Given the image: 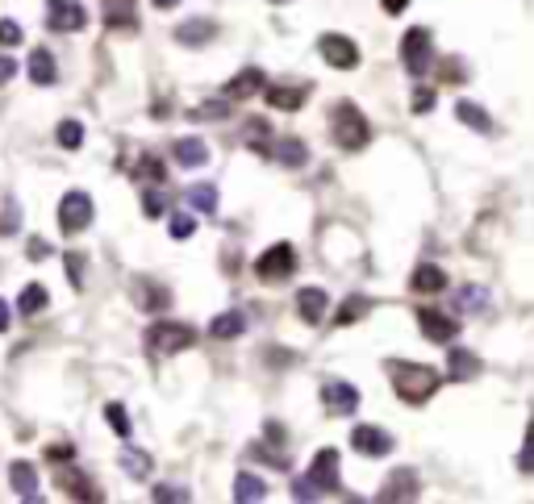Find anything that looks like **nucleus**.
I'll return each mask as SVG.
<instances>
[{
    "mask_svg": "<svg viewBox=\"0 0 534 504\" xmlns=\"http://www.w3.org/2000/svg\"><path fill=\"white\" fill-rule=\"evenodd\" d=\"M384 371L393 376L397 397L409 400V405H426V400H430L438 387H443V376H438L435 367L409 363V359H389V363H384Z\"/></svg>",
    "mask_w": 534,
    "mask_h": 504,
    "instance_id": "obj_1",
    "label": "nucleus"
},
{
    "mask_svg": "<svg viewBox=\"0 0 534 504\" xmlns=\"http://www.w3.org/2000/svg\"><path fill=\"white\" fill-rule=\"evenodd\" d=\"M338 467H342L338 446H322L309 462V471L293 483V500H322V496L338 492Z\"/></svg>",
    "mask_w": 534,
    "mask_h": 504,
    "instance_id": "obj_2",
    "label": "nucleus"
},
{
    "mask_svg": "<svg viewBox=\"0 0 534 504\" xmlns=\"http://www.w3.org/2000/svg\"><path fill=\"white\" fill-rule=\"evenodd\" d=\"M330 138H334L338 151H347V154H355V151L368 146V142H371V126H368V117L360 113V105L338 100V105L330 108Z\"/></svg>",
    "mask_w": 534,
    "mask_h": 504,
    "instance_id": "obj_3",
    "label": "nucleus"
},
{
    "mask_svg": "<svg viewBox=\"0 0 534 504\" xmlns=\"http://www.w3.org/2000/svg\"><path fill=\"white\" fill-rule=\"evenodd\" d=\"M197 342V330L188 322H151L146 330V354L164 359V354H180Z\"/></svg>",
    "mask_w": 534,
    "mask_h": 504,
    "instance_id": "obj_4",
    "label": "nucleus"
},
{
    "mask_svg": "<svg viewBox=\"0 0 534 504\" xmlns=\"http://www.w3.org/2000/svg\"><path fill=\"white\" fill-rule=\"evenodd\" d=\"M401 63L409 76H426L430 67H435V33L426 30V25H414V30H405L401 38Z\"/></svg>",
    "mask_w": 534,
    "mask_h": 504,
    "instance_id": "obj_5",
    "label": "nucleus"
},
{
    "mask_svg": "<svg viewBox=\"0 0 534 504\" xmlns=\"http://www.w3.org/2000/svg\"><path fill=\"white\" fill-rule=\"evenodd\" d=\"M293 271H296V247L293 242H276V247H267L259 258H255V275H259L263 284L288 279Z\"/></svg>",
    "mask_w": 534,
    "mask_h": 504,
    "instance_id": "obj_6",
    "label": "nucleus"
},
{
    "mask_svg": "<svg viewBox=\"0 0 534 504\" xmlns=\"http://www.w3.org/2000/svg\"><path fill=\"white\" fill-rule=\"evenodd\" d=\"M92 196L80 192V188H71V192L59 201V226H63V234H80V229L92 226Z\"/></svg>",
    "mask_w": 534,
    "mask_h": 504,
    "instance_id": "obj_7",
    "label": "nucleus"
},
{
    "mask_svg": "<svg viewBox=\"0 0 534 504\" xmlns=\"http://www.w3.org/2000/svg\"><path fill=\"white\" fill-rule=\"evenodd\" d=\"M46 25L55 33H80L88 25V9L80 0H46Z\"/></svg>",
    "mask_w": 534,
    "mask_h": 504,
    "instance_id": "obj_8",
    "label": "nucleus"
},
{
    "mask_svg": "<svg viewBox=\"0 0 534 504\" xmlns=\"http://www.w3.org/2000/svg\"><path fill=\"white\" fill-rule=\"evenodd\" d=\"M317 54H322L330 67H338V71L360 67V46L351 42L347 33H322V38H317Z\"/></svg>",
    "mask_w": 534,
    "mask_h": 504,
    "instance_id": "obj_9",
    "label": "nucleus"
},
{
    "mask_svg": "<svg viewBox=\"0 0 534 504\" xmlns=\"http://www.w3.org/2000/svg\"><path fill=\"white\" fill-rule=\"evenodd\" d=\"M351 446L360 454H368V459H384V454H393V434L380 425H355L351 429Z\"/></svg>",
    "mask_w": 534,
    "mask_h": 504,
    "instance_id": "obj_10",
    "label": "nucleus"
},
{
    "mask_svg": "<svg viewBox=\"0 0 534 504\" xmlns=\"http://www.w3.org/2000/svg\"><path fill=\"white\" fill-rule=\"evenodd\" d=\"M322 405L334 413V417H351L360 408V387L347 384V379H326L322 384Z\"/></svg>",
    "mask_w": 534,
    "mask_h": 504,
    "instance_id": "obj_11",
    "label": "nucleus"
},
{
    "mask_svg": "<svg viewBox=\"0 0 534 504\" xmlns=\"http://www.w3.org/2000/svg\"><path fill=\"white\" fill-rule=\"evenodd\" d=\"M330 313V296L326 288H317V284H305V288H296V317L305 325H322Z\"/></svg>",
    "mask_w": 534,
    "mask_h": 504,
    "instance_id": "obj_12",
    "label": "nucleus"
},
{
    "mask_svg": "<svg viewBox=\"0 0 534 504\" xmlns=\"http://www.w3.org/2000/svg\"><path fill=\"white\" fill-rule=\"evenodd\" d=\"M417 471L414 467H401V471H393L389 480H384V488L376 492V500L380 504H393V500H417Z\"/></svg>",
    "mask_w": 534,
    "mask_h": 504,
    "instance_id": "obj_13",
    "label": "nucleus"
},
{
    "mask_svg": "<svg viewBox=\"0 0 534 504\" xmlns=\"http://www.w3.org/2000/svg\"><path fill=\"white\" fill-rule=\"evenodd\" d=\"M309 88L314 84H263V97L272 108H284V113H296V108L309 100Z\"/></svg>",
    "mask_w": 534,
    "mask_h": 504,
    "instance_id": "obj_14",
    "label": "nucleus"
},
{
    "mask_svg": "<svg viewBox=\"0 0 534 504\" xmlns=\"http://www.w3.org/2000/svg\"><path fill=\"white\" fill-rule=\"evenodd\" d=\"M417 325H422L426 342L447 346V342H455V338H459V322H451V317H443V313H435V309H422V313H417Z\"/></svg>",
    "mask_w": 534,
    "mask_h": 504,
    "instance_id": "obj_15",
    "label": "nucleus"
},
{
    "mask_svg": "<svg viewBox=\"0 0 534 504\" xmlns=\"http://www.w3.org/2000/svg\"><path fill=\"white\" fill-rule=\"evenodd\" d=\"M172 159H175V167H184V172H197V167H205V163H209L205 138H197V134H188V138H175Z\"/></svg>",
    "mask_w": 534,
    "mask_h": 504,
    "instance_id": "obj_16",
    "label": "nucleus"
},
{
    "mask_svg": "<svg viewBox=\"0 0 534 504\" xmlns=\"http://www.w3.org/2000/svg\"><path fill=\"white\" fill-rule=\"evenodd\" d=\"M409 288L417 296H438V292H447V271L438 267V263H417L414 275H409Z\"/></svg>",
    "mask_w": 534,
    "mask_h": 504,
    "instance_id": "obj_17",
    "label": "nucleus"
},
{
    "mask_svg": "<svg viewBox=\"0 0 534 504\" xmlns=\"http://www.w3.org/2000/svg\"><path fill=\"white\" fill-rule=\"evenodd\" d=\"M218 38V22H209V17H188V22L175 25V42L180 46H205Z\"/></svg>",
    "mask_w": 534,
    "mask_h": 504,
    "instance_id": "obj_18",
    "label": "nucleus"
},
{
    "mask_svg": "<svg viewBox=\"0 0 534 504\" xmlns=\"http://www.w3.org/2000/svg\"><path fill=\"white\" fill-rule=\"evenodd\" d=\"M263 84H267V76H263L259 67H242L239 76L226 84V100H251L263 92Z\"/></svg>",
    "mask_w": 534,
    "mask_h": 504,
    "instance_id": "obj_19",
    "label": "nucleus"
},
{
    "mask_svg": "<svg viewBox=\"0 0 534 504\" xmlns=\"http://www.w3.org/2000/svg\"><path fill=\"white\" fill-rule=\"evenodd\" d=\"M480 371H484V363H480L476 350H451L447 354V379H455V384H468V379H476Z\"/></svg>",
    "mask_w": 534,
    "mask_h": 504,
    "instance_id": "obj_20",
    "label": "nucleus"
},
{
    "mask_svg": "<svg viewBox=\"0 0 534 504\" xmlns=\"http://www.w3.org/2000/svg\"><path fill=\"white\" fill-rule=\"evenodd\" d=\"M9 483L22 500H38V471H33V462H25V459L9 462Z\"/></svg>",
    "mask_w": 534,
    "mask_h": 504,
    "instance_id": "obj_21",
    "label": "nucleus"
},
{
    "mask_svg": "<svg viewBox=\"0 0 534 504\" xmlns=\"http://www.w3.org/2000/svg\"><path fill=\"white\" fill-rule=\"evenodd\" d=\"M209 333H213V338H221V342H230V338H242V333H247V313H242V309L218 313V317L209 322Z\"/></svg>",
    "mask_w": 534,
    "mask_h": 504,
    "instance_id": "obj_22",
    "label": "nucleus"
},
{
    "mask_svg": "<svg viewBox=\"0 0 534 504\" xmlns=\"http://www.w3.org/2000/svg\"><path fill=\"white\" fill-rule=\"evenodd\" d=\"M30 79L38 88H51L59 79V67H55V54L46 51V46H33V54H30Z\"/></svg>",
    "mask_w": 534,
    "mask_h": 504,
    "instance_id": "obj_23",
    "label": "nucleus"
},
{
    "mask_svg": "<svg viewBox=\"0 0 534 504\" xmlns=\"http://www.w3.org/2000/svg\"><path fill=\"white\" fill-rule=\"evenodd\" d=\"M234 500H239V504L267 500V480H259L255 471H239V475H234Z\"/></svg>",
    "mask_w": 534,
    "mask_h": 504,
    "instance_id": "obj_24",
    "label": "nucleus"
},
{
    "mask_svg": "<svg viewBox=\"0 0 534 504\" xmlns=\"http://www.w3.org/2000/svg\"><path fill=\"white\" fill-rule=\"evenodd\" d=\"M267 154H272L276 163H284V167H305L309 163V146L301 138H280Z\"/></svg>",
    "mask_w": 534,
    "mask_h": 504,
    "instance_id": "obj_25",
    "label": "nucleus"
},
{
    "mask_svg": "<svg viewBox=\"0 0 534 504\" xmlns=\"http://www.w3.org/2000/svg\"><path fill=\"white\" fill-rule=\"evenodd\" d=\"M134 301H138L142 309H167V304H172V292L151 284V279H134Z\"/></svg>",
    "mask_w": 534,
    "mask_h": 504,
    "instance_id": "obj_26",
    "label": "nucleus"
},
{
    "mask_svg": "<svg viewBox=\"0 0 534 504\" xmlns=\"http://www.w3.org/2000/svg\"><path fill=\"white\" fill-rule=\"evenodd\" d=\"M455 117L464 121L468 129H476V134H492V117L476 105V100H459V105H455Z\"/></svg>",
    "mask_w": 534,
    "mask_h": 504,
    "instance_id": "obj_27",
    "label": "nucleus"
},
{
    "mask_svg": "<svg viewBox=\"0 0 534 504\" xmlns=\"http://www.w3.org/2000/svg\"><path fill=\"white\" fill-rule=\"evenodd\" d=\"M188 204H192L197 213L213 217L218 213V183H192V188H188Z\"/></svg>",
    "mask_w": 534,
    "mask_h": 504,
    "instance_id": "obj_28",
    "label": "nucleus"
},
{
    "mask_svg": "<svg viewBox=\"0 0 534 504\" xmlns=\"http://www.w3.org/2000/svg\"><path fill=\"white\" fill-rule=\"evenodd\" d=\"M368 313H371L368 296H347V301L338 304V313H334V325H355L360 317H368Z\"/></svg>",
    "mask_w": 534,
    "mask_h": 504,
    "instance_id": "obj_29",
    "label": "nucleus"
},
{
    "mask_svg": "<svg viewBox=\"0 0 534 504\" xmlns=\"http://www.w3.org/2000/svg\"><path fill=\"white\" fill-rule=\"evenodd\" d=\"M455 309L459 313H484L489 309V292L480 288V284H468L464 292H455Z\"/></svg>",
    "mask_w": 534,
    "mask_h": 504,
    "instance_id": "obj_30",
    "label": "nucleus"
},
{
    "mask_svg": "<svg viewBox=\"0 0 534 504\" xmlns=\"http://www.w3.org/2000/svg\"><path fill=\"white\" fill-rule=\"evenodd\" d=\"M121 471L134 475V480H146L151 475V454L138 451V446H130V451H121Z\"/></svg>",
    "mask_w": 534,
    "mask_h": 504,
    "instance_id": "obj_31",
    "label": "nucleus"
},
{
    "mask_svg": "<svg viewBox=\"0 0 534 504\" xmlns=\"http://www.w3.org/2000/svg\"><path fill=\"white\" fill-rule=\"evenodd\" d=\"M46 304H51V296H46L42 284H30V288L17 296V309H22V317H33V313H42Z\"/></svg>",
    "mask_w": 534,
    "mask_h": 504,
    "instance_id": "obj_32",
    "label": "nucleus"
},
{
    "mask_svg": "<svg viewBox=\"0 0 534 504\" xmlns=\"http://www.w3.org/2000/svg\"><path fill=\"white\" fill-rule=\"evenodd\" d=\"M55 138H59V146H63V151H80V146H84V126H80L76 117H67V121H59Z\"/></svg>",
    "mask_w": 534,
    "mask_h": 504,
    "instance_id": "obj_33",
    "label": "nucleus"
},
{
    "mask_svg": "<svg viewBox=\"0 0 534 504\" xmlns=\"http://www.w3.org/2000/svg\"><path fill=\"white\" fill-rule=\"evenodd\" d=\"M105 417H109L113 434H121V438L130 434V413H126V405H121V400H109V405H105Z\"/></svg>",
    "mask_w": 534,
    "mask_h": 504,
    "instance_id": "obj_34",
    "label": "nucleus"
},
{
    "mask_svg": "<svg viewBox=\"0 0 534 504\" xmlns=\"http://www.w3.org/2000/svg\"><path fill=\"white\" fill-rule=\"evenodd\" d=\"M192 229H197V217H192V213H172V221H167V234L180 238V242L192 238Z\"/></svg>",
    "mask_w": 534,
    "mask_h": 504,
    "instance_id": "obj_35",
    "label": "nucleus"
},
{
    "mask_svg": "<svg viewBox=\"0 0 534 504\" xmlns=\"http://www.w3.org/2000/svg\"><path fill=\"white\" fill-rule=\"evenodd\" d=\"M134 0H109V25H134Z\"/></svg>",
    "mask_w": 534,
    "mask_h": 504,
    "instance_id": "obj_36",
    "label": "nucleus"
},
{
    "mask_svg": "<svg viewBox=\"0 0 534 504\" xmlns=\"http://www.w3.org/2000/svg\"><path fill=\"white\" fill-rule=\"evenodd\" d=\"M155 500H159V504H167V500L184 504V500H192V492H188V488H180V483H164V488H155Z\"/></svg>",
    "mask_w": 534,
    "mask_h": 504,
    "instance_id": "obj_37",
    "label": "nucleus"
},
{
    "mask_svg": "<svg viewBox=\"0 0 534 504\" xmlns=\"http://www.w3.org/2000/svg\"><path fill=\"white\" fill-rule=\"evenodd\" d=\"M22 25L13 22V17H0V46H22Z\"/></svg>",
    "mask_w": 534,
    "mask_h": 504,
    "instance_id": "obj_38",
    "label": "nucleus"
},
{
    "mask_svg": "<svg viewBox=\"0 0 534 504\" xmlns=\"http://www.w3.org/2000/svg\"><path fill=\"white\" fill-rule=\"evenodd\" d=\"M201 117H230V105H226V100H213V105H197V108H192V121H201Z\"/></svg>",
    "mask_w": 534,
    "mask_h": 504,
    "instance_id": "obj_39",
    "label": "nucleus"
},
{
    "mask_svg": "<svg viewBox=\"0 0 534 504\" xmlns=\"http://www.w3.org/2000/svg\"><path fill=\"white\" fill-rule=\"evenodd\" d=\"M435 100H438L435 88H417V92H414V113H430V108H435Z\"/></svg>",
    "mask_w": 534,
    "mask_h": 504,
    "instance_id": "obj_40",
    "label": "nucleus"
},
{
    "mask_svg": "<svg viewBox=\"0 0 534 504\" xmlns=\"http://www.w3.org/2000/svg\"><path fill=\"white\" fill-rule=\"evenodd\" d=\"M142 209H146V217H159V213H164V192H159V188H146Z\"/></svg>",
    "mask_w": 534,
    "mask_h": 504,
    "instance_id": "obj_41",
    "label": "nucleus"
},
{
    "mask_svg": "<svg viewBox=\"0 0 534 504\" xmlns=\"http://www.w3.org/2000/svg\"><path fill=\"white\" fill-rule=\"evenodd\" d=\"M63 488H71V496H84V500H97L92 492H84V488H88V480H84V475H67V471H63Z\"/></svg>",
    "mask_w": 534,
    "mask_h": 504,
    "instance_id": "obj_42",
    "label": "nucleus"
},
{
    "mask_svg": "<svg viewBox=\"0 0 534 504\" xmlns=\"http://www.w3.org/2000/svg\"><path fill=\"white\" fill-rule=\"evenodd\" d=\"M67 275H71L76 288H84V258L80 255H67Z\"/></svg>",
    "mask_w": 534,
    "mask_h": 504,
    "instance_id": "obj_43",
    "label": "nucleus"
},
{
    "mask_svg": "<svg viewBox=\"0 0 534 504\" xmlns=\"http://www.w3.org/2000/svg\"><path fill=\"white\" fill-rule=\"evenodd\" d=\"M380 5H384V13H389V17H401V13L409 9L414 0H380Z\"/></svg>",
    "mask_w": 534,
    "mask_h": 504,
    "instance_id": "obj_44",
    "label": "nucleus"
},
{
    "mask_svg": "<svg viewBox=\"0 0 534 504\" xmlns=\"http://www.w3.org/2000/svg\"><path fill=\"white\" fill-rule=\"evenodd\" d=\"M46 255H51V247H46L42 238H33V242H30V258H46Z\"/></svg>",
    "mask_w": 534,
    "mask_h": 504,
    "instance_id": "obj_45",
    "label": "nucleus"
},
{
    "mask_svg": "<svg viewBox=\"0 0 534 504\" xmlns=\"http://www.w3.org/2000/svg\"><path fill=\"white\" fill-rule=\"evenodd\" d=\"M0 234L9 238V234H17V209H13L9 217H5V221H0Z\"/></svg>",
    "mask_w": 534,
    "mask_h": 504,
    "instance_id": "obj_46",
    "label": "nucleus"
},
{
    "mask_svg": "<svg viewBox=\"0 0 534 504\" xmlns=\"http://www.w3.org/2000/svg\"><path fill=\"white\" fill-rule=\"evenodd\" d=\"M71 454H76V451H71V446H51V459H55V462H71Z\"/></svg>",
    "mask_w": 534,
    "mask_h": 504,
    "instance_id": "obj_47",
    "label": "nucleus"
},
{
    "mask_svg": "<svg viewBox=\"0 0 534 504\" xmlns=\"http://www.w3.org/2000/svg\"><path fill=\"white\" fill-rule=\"evenodd\" d=\"M9 317H13V309H9V301H0V333H5V330H9Z\"/></svg>",
    "mask_w": 534,
    "mask_h": 504,
    "instance_id": "obj_48",
    "label": "nucleus"
},
{
    "mask_svg": "<svg viewBox=\"0 0 534 504\" xmlns=\"http://www.w3.org/2000/svg\"><path fill=\"white\" fill-rule=\"evenodd\" d=\"M9 76H13V63H9V59H0V84H5Z\"/></svg>",
    "mask_w": 534,
    "mask_h": 504,
    "instance_id": "obj_49",
    "label": "nucleus"
},
{
    "mask_svg": "<svg viewBox=\"0 0 534 504\" xmlns=\"http://www.w3.org/2000/svg\"><path fill=\"white\" fill-rule=\"evenodd\" d=\"M155 9H175V5H180V0H151Z\"/></svg>",
    "mask_w": 534,
    "mask_h": 504,
    "instance_id": "obj_50",
    "label": "nucleus"
},
{
    "mask_svg": "<svg viewBox=\"0 0 534 504\" xmlns=\"http://www.w3.org/2000/svg\"><path fill=\"white\" fill-rule=\"evenodd\" d=\"M272 5H288V0H272Z\"/></svg>",
    "mask_w": 534,
    "mask_h": 504,
    "instance_id": "obj_51",
    "label": "nucleus"
}]
</instances>
